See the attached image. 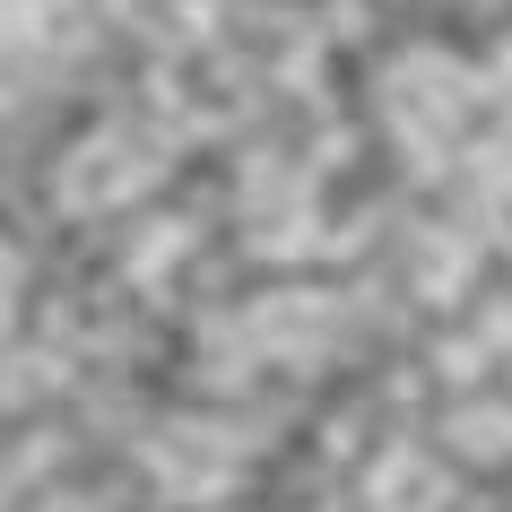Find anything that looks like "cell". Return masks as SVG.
<instances>
[{
  "instance_id": "6da1fadb",
  "label": "cell",
  "mask_w": 512,
  "mask_h": 512,
  "mask_svg": "<svg viewBox=\"0 0 512 512\" xmlns=\"http://www.w3.org/2000/svg\"><path fill=\"white\" fill-rule=\"evenodd\" d=\"M469 105H478V79H469L452 53H408V61H391V79H382V113H391V131H400L408 148L460 139Z\"/></svg>"
},
{
  "instance_id": "7a4b0ae2",
  "label": "cell",
  "mask_w": 512,
  "mask_h": 512,
  "mask_svg": "<svg viewBox=\"0 0 512 512\" xmlns=\"http://www.w3.org/2000/svg\"><path fill=\"white\" fill-rule=\"evenodd\" d=\"M157 183V148L131 131H87L70 157L53 165V191H61V209H79V217H105V209H131L139 191Z\"/></svg>"
},
{
  "instance_id": "3957f363",
  "label": "cell",
  "mask_w": 512,
  "mask_h": 512,
  "mask_svg": "<svg viewBox=\"0 0 512 512\" xmlns=\"http://www.w3.org/2000/svg\"><path fill=\"white\" fill-rule=\"evenodd\" d=\"M235 469H243V452L209 426V417H174V426L148 434V478H157L174 504H209V495H226Z\"/></svg>"
},
{
  "instance_id": "277c9868",
  "label": "cell",
  "mask_w": 512,
  "mask_h": 512,
  "mask_svg": "<svg viewBox=\"0 0 512 512\" xmlns=\"http://www.w3.org/2000/svg\"><path fill=\"white\" fill-rule=\"evenodd\" d=\"M365 512H452V460L434 443H382L365 460Z\"/></svg>"
},
{
  "instance_id": "5b68a950",
  "label": "cell",
  "mask_w": 512,
  "mask_h": 512,
  "mask_svg": "<svg viewBox=\"0 0 512 512\" xmlns=\"http://www.w3.org/2000/svg\"><path fill=\"white\" fill-rule=\"evenodd\" d=\"M322 339H330V296H270L252 313L261 356H322Z\"/></svg>"
}]
</instances>
